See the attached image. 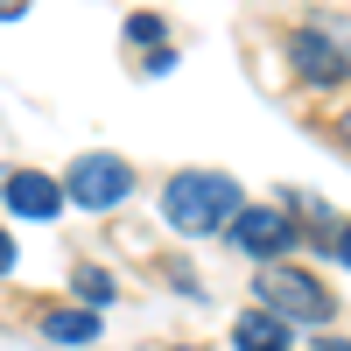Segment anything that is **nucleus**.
<instances>
[{"label": "nucleus", "mask_w": 351, "mask_h": 351, "mask_svg": "<svg viewBox=\"0 0 351 351\" xmlns=\"http://www.w3.org/2000/svg\"><path fill=\"white\" fill-rule=\"evenodd\" d=\"M71 295H77V302H92V309H99V302H112V281H106L99 267H84V274L71 281Z\"/></svg>", "instance_id": "1a4fd4ad"}, {"label": "nucleus", "mask_w": 351, "mask_h": 351, "mask_svg": "<svg viewBox=\"0 0 351 351\" xmlns=\"http://www.w3.org/2000/svg\"><path fill=\"white\" fill-rule=\"evenodd\" d=\"M14 267V239H8V232H0V274H8Z\"/></svg>", "instance_id": "f8f14e48"}, {"label": "nucleus", "mask_w": 351, "mask_h": 351, "mask_svg": "<svg viewBox=\"0 0 351 351\" xmlns=\"http://www.w3.org/2000/svg\"><path fill=\"white\" fill-rule=\"evenodd\" d=\"M246 211V197L232 176L218 169H183L162 183V218L183 232V239H204V232H232V218Z\"/></svg>", "instance_id": "f257e3e1"}, {"label": "nucleus", "mask_w": 351, "mask_h": 351, "mask_svg": "<svg viewBox=\"0 0 351 351\" xmlns=\"http://www.w3.org/2000/svg\"><path fill=\"white\" fill-rule=\"evenodd\" d=\"M316 351H351V344L344 337H316Z\"/></svg>", "instance_id": "ddd939ff"}, {"label": "nucleus", "mask_w": 351, "mask_h": 351, "mask_svg": "<svg viewBox=\"0 0 351 351\" xmlns=\"http://www.w3.org/2000/svg\"><path fill=\"white\" fill-rule=\"evenodd\" d=\"M176 351H190V344H176Z\"/></svg>", "instance_id": "2eb2a0df"}, {"label": "nucleus", "mask_w": 351, "mask_h": 351, "mask_svg": "<svg viewBox=\"0 0 351 351\" xmlns=\"http://www.w3.org/2000/svg\"><path fill=\"white\" fill-rule=\"evenodd\" d=\"M260 302H267L281 324H330L337 316V295L309 267H288V260H274V267L260 274Z\"/></svg>", "instance_id": "f03ea898"}, {"label": "nucleus", "mask_w": 351, "mask_h": 351, "mask_svg": "<svg viewBox=\"0 0 351 351\" xmlns=\"http://www.w3.org/2000/svg\"><path fill=\"white\" fill-rule=\"evenodd\" d=\"M295 71H302L309 84H344V77H351V56L324 36V28H295Z\"/></svg>", "instance_id": "39448f33"}, {"label": "nucleus", "mask_w": 351, "mask_h": 351, "mask_svg": "<svg viewBox=\"0 0 351 351\" xmlns=\"http://www.w3.org/2000/svg\"><path fill=\"white\" fill-rule=\"evenodd\" d=\"M295 239H302V225L288 218V211H274V204H253V211L232 218V246L253 253V260H281Z\"/></svg>", "instance_id": "20e7f679"}, {"label": "nucleus", "mask_w": 351, "mask_h": 351, "mask_svg": "<svg viewBox=\"0 0 351 351\" xmlns=\"http://www.w3.org/2000/svg\"><path fill=\"white\" fill-rule=\"evenodd\" d=\"M0 190H8V211L14 218H56V211H64V183H49L43 169H14Z\"/></svg>", "instance_id": "423d86ee"}, {"label": "nucleus", "mask_w": 351, "mask_h": 351, "mask_svg": "<svg viewBox=\"0 0 351 351\" xmlns=\"http://www.w3.org/2000/svg\"><path fill=\"white\" fill-rule=\"evenodd\" d=\"M232 344H239V351H288V344H295V330H288L274 309H246L239 324H232Z\"/></svg>", "instance_id": "0eeeda50"}, {"label": "nucleus", "mask_w": 351, "mask_h": 351, "mask_svg": "<svg viewBox=\"0 0 351 351\" xmlns=\"http://www.w3.org/2000/svg\"><path fill=\"white\" fill-rule=\"evenodd\" d=\"M337 141H344V148H351V112H344V120H337Z\"/></svg>", "instance_id": "4468645a"}, {"label": "nucleus", "mask_w": 351, "mask_h": 351, "mask_svg": "<svg viewBox=\"0 0 351 351\" xmlns=\"http://www.w3.org/2000/svg\"><path fill=\"white\" fill-rule=\"evenodd\" d=\"M337 260L351 267V218H344V232H337Z\"/></svg>", "instance_id": "9b49d317"}, {"label": "nucleus", "mask_w": 351, "mask_h": 351, "mask_svg": "<svg viewBox=\"0 0 351 351\" xmlns=\"http://www.w3.org/2000/svg\"><path fill=\"white\" fill-rule=\"evenodd\" d=\"M127 190H134V169H127L120 155H77L71 176H64V197L84 204V211H112Z\"/></svg>", "instance_id": "7ed1b4c3"}, {"label": "nucleus", "mask_w": 351, "mask_h": 351, "mask_svg": "<svg viewBox=\"0 0 351 351\" xmlns=\"http://www.w3.org/2000/svg\"><path fill=\"white\" fill-rule=\"evenodd\" d=\"M49 344H99V309H43Z\"/></svg>", "instance_id": "6e6552de"}, {"label": "nucleus", "mask_w": 351, "mask_h": 351, "mask_svg": "<svg viewBox=\"0 0 351 351\" xmlns=\"http://www.w3.org/2000/svg\"><path fill=\"white\" fill-rule=\"evenodd\" d=\"M127 43H162V14H127Z\"/></svg>", "instance_id": "9d476101"}]
</instances>
